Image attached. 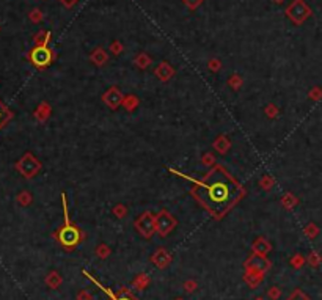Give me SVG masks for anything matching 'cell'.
Returning a JSON list of instances; mask_svg holds the SVG:
<instances>
[{"mask_svg": "<svg viewBox=\"0 0 322 300\" xmlns=\"http://www.w3.org/2000/svg\"><path fill=\"white\" fill-rule=\"evenodd\" d=\"M192 194L216 218H220L242 198L244 188L225 168L216 165L202 181H195Z\"/></svg>", "mask_w": 322, "mask_h": 300, "instance_id": "cell-1", "label": "cell"}, {"mask_svg": "<svg viewBox=\"0 0 322 300\" xmlns=\"http://www.w3.org/2000/svg\"><path fill=\"white\" fill-rule=\"evenodd\" d=\"M62 202H63V214H64V225L58 230L57 238L58 242L66 248H72L82 240V232L80 230L74 226L70 220V212H68V202H66V195H62Z\"/></svg>", "mask_w": 322, "mask_h": 300, "instance_id": "cell-2", "label": "cell"}, {"mask_svg": "<svg viewBox=\"0 0 322 300\" xmlns=\"http://www.w3.org/2000/svg\"><path fill=\"white\" fill-rule=\"evenodd\" d=\"M154 225H156V231H159L160 236H166L172 232L176 226V218L168 212V210H160L159 216L154 218Z\"/></svg>", "mask_w": 322, "mask_h": 300, "instance_id": "cell-3", "label": "cell"}, {"mask_svg": "<svg viewBox=\"0 0 322 300\" xmlns=\"http://www.w3.org/2000/svg\"><path fill=\"white\" fill-rule=\"evenodd\" d=\"M30 60L33 64L38 66V68H46V66H49L52 63L54 55H52L50 49H48L46 46H38L32 50Z\"/></svg>", "mask_w": 322, "mask_h": 300, "instance_id": "cell-4", "label": "cell"}, {"mask_svg": "<svg viewBox=\"0 0 322 300\" xmlns=\"http://www.w3.org/2000/svg\"><path fill=\"white\" fill-rule=\"evenodd\" d=\"M136 228L140 231V234L143 238H146L150 239L152 234H154V231H156V225H154V217L151 212H143L137 222H136Z\"/></svg>", "mask_w": 322, "mask_h": 300, "instance_id": "cell-5", "label": "cell"}, {"mask_svg": "<svg viewBox=\"0 0 322 300\" xmlns=\"http://www.w3.org/2000/svg\"><path fill=\"white\" fill-rule=\"evenodd\" d=\"M18 168H19V172L24 174L26 178H32V176H35L40 172L41 164L35 158H33L32 154H26L24 159L19 162Z\"/></svg>", "mask_w": 322, "mask_h": 300, "instance_id": "cell-6", "label": "cell"}, {"mask_svg": "<svg viewBox=\"0 0 322 300\" xmlns=\"http://www.w3.org/2000/svg\"><path fill=\"white\" fill-rule=\"evenodd\" d=\"M269 261L266 260L262 254H258V253H253L252 256L247 260L246 262V269L248 272H256V274H264L266 270L269 269Z\"/></svg>", "mask_w": 322, "mask_h": 300, "instance_id": "cell-7", "label": "cell"}, {"mask_svg": "<svg viewBox=\"0 0 322 300\" xmlns=\"http://www.w3.org/2000/svg\"><path fill=\"white\" fill-rule=\"evenodd\" d=\"M104 102L110 107V108H116L123 102V94L120 93V90L116 86H112L110 90L104 94Z\"/></svg>", "mask_w": 322, "mask_h": 300, "instance_id": "cell-8", "label": "cell"}, {"mask_svg": "<svg viewBox=\"0 0 322 300\" xmlns=\"http://www.w3.org/2000/svg\"><path fill=\"white\" fill-rule=\"evenodd\" d=\"M151 261H152L154 264H156L159 269H164V268H166V266L170 264L172 254L168 253V250L159 248V250H156V253H154L152 256H151Z\"/></svg>", "mask_w": 322, "mask_h": 300, "instance_id": "cell-9", "label": "cell"}, {"mask_svg": "<svg viewBox=\"0 0 322 300\" xmlns=\"http://www.w3.org/2000/svg\"><path fill=\"white\" fill-rule=\"evenodd\" d=\"M269 250H270V244L266 240V239H262V238H258L256 240L253 242V252L254 253H258V254H268L269 253Z\"/></svg>", "mask_w": 322, "mask_h": 300, "instance_id": "cell-10", "label": "cell"}, {"mask_svg": "<svg viewBox=\"0 0 322 300\" xmlns=\"http://www.w3.org/2000/svg\"><path fill=\"white\" fill-rule=\"evenodd\" d=\"M246 282L252 286V288H254V286H258L261 282H262V274H256V272H248V274H246Z\"/></svg>", "mask_w": 322, "mask_h": 300, "instance_id": "cell-11", "label": "cell"}, {"mask_svg": "<svg viewBox=\"0 0 322 300\" xmlns=\"http://www.w3.org/2000/svg\"><path fill=\"white\" fill-rule=\"evenodd\" d=\"M11 116H13V115H11V112L2 104V101H0V129H2L8 123V121L11 120Z\"/></svg>", "mask_w": 322, "mask_h": 300, "instance_id": "cell-12", "label": "cell"}, {"mask_svg": "<svg viewBox=\"0 0 322 300\" xmlns=\"http://www.w3.org/2000/svg\"><path fill=\"white\" fill-rule=\"evenodd\" d=\"M46 283L50 286V288H57L60 283H62V276L57 274V272H52L48 278H46Z\"/></svg>", "mask_w": 322, "mask_h": 300, "instance_id": "cell-13", "label": "cell"}, {"mask_svg": "<svg viewBox=\"0 0 322 300\" xmlns=\"http://www.w3.org/2000/svg\"><path fill=\"white\" fill-rule=\"evenodd\" d=\"M288 300H308V297H306L300 290H297V291H294V292L291 294V297L288 298Z\"/></svg>", "mask_w": 322, "mask_h": 300, "instance_id": "cell-14", "label": "cell"}, {"mask_svg": "<svg viewBox=\"0 0 322 300\" xmlns=\"http://www.w3.org/2000/svg\"><path fill=\"white\" fill-rule=\"evenodd\" d=\"M291 262H292V266H294V268H297V269H300V268H302V266H304V258L300 256V254H297V256H294V258H292V261H291Z\"/></svg>", "mask_w": 322, "mask_h": 300, "instance_id": "cell-15", "label": "cell"}, {"mask_svg": "<svg viewBox=\"0 0 322 300\" xmlns=\"http://www.w3.org/2000/svg\"><path fill=\"white\" fill-rule=\"evenodd\" d=\"M102 290H104V288H102ZM104 291H106L110 297H112V300H136V298H132V297H129V296H120V297H116V296H114L112 292H110L108 290H104Z\"/></svg>", "mask_w": 322, "mask_h": 300, "instance_id": "cell-16", "label": "cell"}, {"mask_svg": "<svg viewBox=\"0 0 322 300\" xmlns=\"http://www.w3.org/2000/svg\"><path fill=\"white\" fill-rule=\"evenodd\" d=\"M310 264L313 266V268H316V266H319V256H318V253H312V256L308 258Z\"/></svg>", "mask_w": 322, "mask_h": 300, "instance_id": "cell-17", "label": "cell"}, {"mask_svg": "<svg viewBox=\"0 0 322 300\" xmlns=\"http://www.w3.org/2000/svg\"><path fill=\"white\" fill-rule=\"evenodd\" d=\"M148 282H150V280H148V276H145V275H140V278L136 282V284H137L138 288H143L145 284H148Z\"/></svg>", "mask_w": 322, "mask_h": 300, "instance_id": "cell-18", "label": "cell"}, {"mask_svg": "<svg viewBox=\"0 0 322 300\" xmlns=\"http://www.w3.org/2000/svg\"><path fill=\"white\" fill-rule=\"evenodd\" d=\"M108 253H110V250H108L106 246H101V247L98 248V254H99V256H101V258H106Z\"/></svg>", "mask_w": 322, "mask_h": 300, "instance_id": "cell-19", "label": "cell"}, {"mask_svg": "<svg viewBox=\"0 0 322 300\" xmlns=\"http://www.w3.org/2000/svg\"><path fill=\"white\" fill-rule=\"evenodd\" d=\"M278 296H280V290H278V288H270V290H269V297L270 298H278Z\"/></svg>", "mask_w": 322, "mask_h": 300, "instance_id": "cell-20", "label": "cell"}, {"mask_svg": "<svg viewBox=\"0 0 322 300\" xmlns=\"http://www.w3.org/2000/svg\"><path fill=\"white\" fill-rule=\"evenodd\" d=\"M77 300H92V297L86 291H82V292H79V296H77Z\"/></svg>", "mask_w": 322, "mask_h": 300, "instance_id": "cell-21", "label": "cell"}, {"mask_svg": "<svg viewBox=\"0 0 322 300\" xmlns=\"http://www.w3.org/2000/svg\"><path fill=\"white\" fill-rule=\"evenodd\" d=\"M115 212H118V214H116L118 217H124V216H126V214H124V212H126V209H124L123 206H118V208L115 209Z\"/></svg>", "mask_w": 322, "mask_h": 300, "instance_id": "cell-22", "label": "cell"}, {"mask_svg": "<svg viewBox=\"0 0 322 300\" xmlns=\"http://www.w3.org/2000/svg\"><path fill=\"white\" fill-rule=\"evenodd\" d=\"M62 2H64L66 5H71V4H74V2H77V0H62Z\"/></svg>", "mask_w": 322, "mask_h": 300, "instance_id": "cell-23", "label": "cell"}, {"mask_svg": "<svg viewBox=\"0 0 322 300\" xmlns=\"http://www.w3.org/2000/svg\"><path fill=\"white\" fill-rule=\"evenodd\" d=\"M176 300H182V298H176Z\"/></svg>", "mask_w": 322, "mask_h": 300, "instance_id": "cell-24", "label": "cell"}, {"mask_svg": "<svg viewBox=\"0 0 322 300\" xmlns=\"http://www.w3.org/2000/svg\"><path fill=\"white\" fill-rule=\"evenodd\" d=\"M256 300H262V298H256Z\"/></svg>", "mask_w": 322, "mask_h": 300, "instance_id": "cell-25", "label": "cell"}]
</instances>
